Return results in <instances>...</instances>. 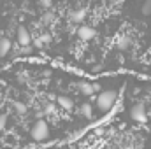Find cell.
Wrapping results in <instances>:
<instances>
[{"mask_svg": "<svg viewBox=\"0 0 151 149\" xmlns=\"http://www.w3.org/2000/svg\"><path fill=\"white\" fill-rule=\"evenodd\" d=\"M116 98H118V93L114 90H104V91H99L97 95V107L100 112H109L113 109V105L116 104Z\"/></svg>", "mask_w": 151, "mask_h": 149, "instance_id": "6da1fadb", "label": "cell"}, {"mask_svg": "<svg viewBox=\"0 0 151 149\" xmlns=\"http://www.w3.org/2000/svg\"><path fill=\"white\" fill-rule=\"evenodd\" d=\"M30 133H32V139L34 140H46L47 137H49V126H47V123L44 121V119H40L39 117L37 121L34 123V126H32V130H30Z\"/></svg>", "mask_w": 151, "mask_h": 149, "instance_id": "7a4b0ae2", "label": "cell"}, {"mask_svg": "<svg viewBox=\"0 0 151 149\" xmlns=\"http://www.w3.org/2000/svg\"><path fill=\"white\" fill-rule=\"evenodd\" d=\"M130 117H132L135 123H146V121H148V114H146L144 104H135V105H132V109H130Z\"/></svg>", "mask_w": 151, "mask_h": 149, "instance_id": "3957f363", "label": "cell"}, {"mask_svg": "<svg viewBox=\"0 0 151 149\" xmlns=\"http://www.w3.org/2000/svg\"><path fill=\"white\" fill-rule=\"evenodd\" d=\"M18 42H19V46H28V44H32V35H30V32H28L25 27H19V28H18Z\"/></svg>", "mask_w": 151, "mask_h": 149, "instance_id": "277c9868", "label": "cell"}, {"mask_svg": "<svg viewBox=\"0 0 151 149\" xmlns=\"http://www.w3.org/2000/svg\"><path fill=\"white\" fill-rule=\"evenodd\" d=\"M95 35H97V32H95V28H91V27H81V28L77 30V37L81 39V40H91Z\"/></svg>", "mask_w": 151, "mask_h": 149, "instance_id": "5b68a950", "label": "cell"}, {"mask_svg": "<svg viewBox=\"0 0 151 149\" xmlns=\"http://www.w3.org/2000/svg\"><path fill=\"white\" fill-rule=\"evenodd\" d=\"M56 102H58V105H60L63 111H72V109H74V100H72L70 97L60 95V97L56 98Z\"/></svg>", "mask_w": 151, "mask_h": 149, "instance_id": "8992f818", "label": "cell"}, {"mask_svg": "<svg viewBox=\"0 0 151 149\" xmlns=\"http://www.w3.org/2000/svg\"><path fill=\"white\" fill-rule=\"evenodd\" d=\"M77 90L84 95V97H91L93 95V86L90 84V82H86V81H77Z\"/></svg>", "mask_w": 151, "mask_h": 149, "instance_id": "52a82bcc", "label": "cell"}, {"mask_svg": "<svg viewBox=\"0 0 151 149\" xmlns=\"http://www.w3.org/2000/svg\"><path fill=\"white\" fill-rule=\"evenodd\" d=\"M11 47H12V44H11V40H9V39H5V37L0 39V58H4L5 54H9Z\"/></svg>", "mask_w": 151, "mask_h": 149, "instance_id": "ba28073f", "label": "cell"}, {"mask_svg": "<svg viewBox=\"0 0 151 149\" xmlns=\"http://www.w3.org/2000/svg\"><path fill=\"white\" fill-rule=\"evenodd\" d=\"M84 18H86L84 9H77V11H72V12H70V19H72L74 23H83Z\"/></svg>", "mask_w": 151, "mask_h": 149, "instance_id": "9c48e42d", "label": "cell"}, {"mask_svg": "<svg viewBox=\"0 0 151 149\" xmlns=\"http://www.w3.org/2000/svg\"><path fill=\"white\" fill-rule=\"evenodd\" d=\"M128 46H130V39L128 37H119L116 40V49L118 51H125V49H128Z\"/></svg>", "mask_w": 151, "mask_h": 149, "instance_id": "30bf717a", "label": "cell"}, {"mask_svg": "<svg viewBox=\"0 0 151 149\" xmlns=\"http://www.w3.org/2000/svg\"><path fill=\"white\" fill-rule=\"evenodd\" d=\"M81 114H83L84 117H91V114H93V107H91L90 102H84V104L81 105Z\"/></svg>", "mask_w": 151, "mask_h": 149, "instance_id": "8fae6325", "label": "cell"}, {"mask_svg": "<svg viewBox=\"0 0 151 149\" xmlns=\"http://www.w3.org/2000/svg\"><path fill=\"white\" fill-rule=\"evenodd\" d=\"M14 109H16V112L18 114H27V105L23 104V102H14Z\"/></svg>", "mask_w": 151, "mask_h": 149, "instance_id": "7c38bea8", "label": "cell"}, {"mask_svg": "<svg viewBox=\"0 0 151 149\" xmlns=\"http://www.w3.org/2000/svg\"><path fill=\"white\" fill-rule=\"evenodd\" d=\"M141 12H142L144 16H151V0H146V2L142 4V9H141Z\"/></svg>", "mask_w": 151, "mask_h": 149, "instance_id": "4fadbf2b", "label": "cell"}, {"mask_svg": "<svg viewBox=\"0 0 151 149\" xmlns=\"http://www.w3.org/2000/svg\"><path fill=\"white\" fill-rule=\"evenodd\" d=\"M32 51H34L32 44H28V46H21V49H19V53H21V54H30Z\"/></svg>", "mask_w": 151, "mask_h": 149, "instance_id": "5bb4252c", "label": "cell"}, {"mask_svg": "<svg viewBox=\"0 0 151 149\" xmlns=\"http://www.w3.org/2000/svg\"><path fill=\"white\" fill-rule=\"evenodd\" d=\"M5 125H7V114H0V132L5 128Z\"/></svg>", "mask_w": 151, "mask_h": 149, "instance_id": "9a60e30c", "label": "cell"}, {"mask_svg": "<svg viewBox=\"0 0 151 149\" xmlns=\"http://www.w3.org/2000/svg\"><path fill=\"white\" fill-rule=\"evenodd\" d=\"M55 112V105L53 104H46V107H44V114H53Z\"/></svg>", "mask_w": 151, "mask_h": 149, "instance_id": "2e32d148", "label": "cell"}, {"mask_svg": "<svg viewBox=\"0 0 151 149\" xmlns=\"http://www.w3.org/2000/svg\"><path fill=\"white\" fill-rule=\"evenodd\" d=\"M40 5H42L44 9H49V7L53 5V0H40Z\"/></svg>", "mask_w": 151, "mask_h": 149, "instance_id": "e0dca14e", "label": "cell"}, {"mask_svg": "<svg viewBox=\"0 0 151 149\" xmlns=\"http://www.w3.org/2000/svg\"><path fill=\"white\" fill-rule=\"evenodd\" d=\"M40 40H42V44H49V42H51V35H49V34H44V35L40 37Z\"/></svg>", "mask_w": 151, "mask_h": 149, "instance_id": "ac0fdd59", "label": "cell"}, {"mask_svg": "<svg viewBox=\"0 0 151 149\" xmlns=\"http://www.w3.org/2000/svg\"><path fill=\"white\" fill-rule=\"evenodd\" d=\"M34 47H37V49L44 47V44H42V40H40V39H35V40H34Z\"/></svg>", "mask_w": 151, "mask_h": 149, "instance_id": "d6986e66", "label": "cell"}, {"mask_svg": "<svg viewBox=\"0 0 151 149\" xmlns=\"http://www.w3.org/2000/svg\"><path fill=\"white\" fill-rule=\"evenodd\" d=\"M104 132H106V130H104L102 126H99V128H95V135H104Z\"/></svg>", "mask_w": 151, "mask_h": 149, "instance_id": "ffe728a7", "label": "cell"}, {"mask_svg": "<svg viewBox=\"0 0 151 149\" xmlns=\"http://www.w3.org/2000/svg\"><path fill=\"white\" fill-rule=\"evenodd\" d=\"M91 86H93V93H95V91H102V86H100V84L95 82V84H91Z\"/></svg>", "mask_w": 151, "mask_h": 149, "instance_id": "44dd1931", "label": "cell"}, {"mask_svg": "<svg viewBox=\"0 0 151 149\" xmlns=\"http://www.w3.org/2000/svg\"><path fill=\"white\" fill-rule=\"evenodd\" d=\"M100 70H102V65H95V67L91 69V72H95V74H97V72H100Z\"/></svg>", "mask_w": 151, "mask_h": 149, "instance_id": "7402d4cb", "label": "cell"}, {"mask_svg": "<svg viewBox=\"0 0 151 149\" xmlns=\"http://www.w3.org/2000/svg\"><path fill=\"white\" fill-rule=\"evenodd\" d=\"M146 114H148V117H151V107H150V111L146 112Z\"/></svg>", "mask_w": 151, "mask_h": 149, "instance_id": "603a6c76", "label": "cell"}, {"mask_svg": "<svg viewBox=\"0 0 151 149\" xmlns=\"http://www.w3.org/2000/svg\"><path fill=\"white\" fill-rule=\"evenodd\" d=\"M113 2H119V0H113Z\"/></svg>", "mask_w": 151, "mask_h": 149, "instance_id": "cb8c5ba5", "label": "cell"}]
</instances>
